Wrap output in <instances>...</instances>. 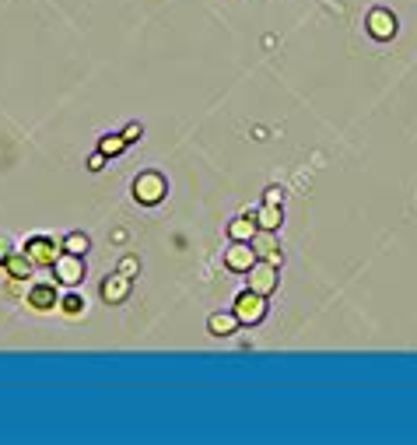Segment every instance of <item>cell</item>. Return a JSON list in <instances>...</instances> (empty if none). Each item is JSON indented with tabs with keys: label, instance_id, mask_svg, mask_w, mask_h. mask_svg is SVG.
<instances>
[{
	"label": "cell",
	"instance_id": "obj_12",
	"mask_svg": "<svg viewBox=\"0 0 417 445\" xmlns=\"http://www.w3.org/2000/svg\"><path fill=\"white\" fill-rule=\"evenodd\" d=\"M239 326H242V323H239L235 312H214L211 319H207V329H211L214 337H232Z\"/></svg>",
	"mask_w": 417,
	"mask_h": 445
},
{
	"label": "cell",
	"instance_id": "obj_10",
	"mask_svg": "<svg viewBox=\"0 0 417 445\" xmlns=\"http://www.w3.org/2000/svg\"><path fill=\"white\" fill-rule=\"evenodd\" d=\"M25 302H28V309H35V312H49L57 305V291H53V284H35L28 295H25Z\"/></svg>",
	"mask_w": 417,
	"mask_h": 445
},
{
	"label": "cell",
	"instance_id": "obj_3",
	"mask_svg": "<svg viewBox=\"0 0 417 445\" xmlns=\"http://www.w3.org/2000/svg\"><path fill=\"white\" fill-rule=\"evenodd\" d=\"M165 197V179L158 176V172H140L137 179H133V200L137 203H158Z\"/></svg>",
	"mask_w": 417,
	"mask_h": 445
},
{
	"label": "cell",
	"instance_id": "obj_22",
	"mask_svg": "<svg viewBox=\"0 0 417 445\" xmlns=\"http://www.w3.org/2000/svg\"><path fill=\"white\" fill-rule=\"evenodd\" d=\"M8 256H11V253H8V242L0 239V263H8Z\"/></svg>",
	"mask_w": 417,
	"mask_h": 445
},
{
	"label": "cell",
	"instance_id": "obj_2",
	"mask_svg": "<svg viewBox=\"0 0 417 445\" xmlns=\"http://www.w3.org/2000/svg\"><path fill=\"white\" fill-rule=\"evenodd\" d=\"M235 316H239V323H245V326H252V323H259L267 316V298L263 295H256V291H242L239 298H235V309H232Z\"/></svg>",
	"mask_w": 417,
	"mask_h": 445
},
{
	"label": "cell",
	"instance_id": "obj_16",
	"mask_svg": "<svg viewBox=\"0 0 417 445\" xmlns=\"http://www.w3.org/2000/svg\"><path fill=\"white\" fill-rule=\"evenodd\" d=\"M88 246H91V242H88V235H84V232H71V235L64 239V253H74V256H84V253H88Z\"/></svg>",
	"mask_w": 417,
	"mask_h": 445
},
{
	"label": "cell",
	"instance_id": "obj_7",
	"mask_svg": "<svg viewBox=\"0 0 417 445\" xmlns=\"http://www.w3.org/2000/svg\"><path fill=\"white\" fill-rule=\"evenodd\" d=\"M127 295H130V277L127 273H113V277L102 281V302L120 305V302H127Z\"/></svg>",
	"mask_w": 417,
	"mask_h": 445
},
{
	"label": "cell",
	"instance_id": "obj_13",
	"mask_svg": "<svg viewBox=\"0 0 417 445\" xmlns=\"http://www.w3.org/2000/svg\"><path fill=\"white\" fill-rule=\"evenodd\" d=\"M256 232H259L256 217H235L232 225H228V235H232V242H252V239H256Z\"/></svg>",
	"mask_w": 417,
	"mask_h": 445
},
{
	"label": "cell",
	"instance_id": "obj_19",
	"mask_svg": "<svg viewBox=\"0 0 417 445\" xmlns=\"http://www.w3.org/2000/svg\"><path fill=\"white\" fill-rule=\"evenodd\" d=\"M140 134H144V127H140V123H127V127H123V137H127V144H130V140H137Z\"/></svg>",
	"mask_w": 417,
	"mask_h": 445
},
{
	"label": "cell",
	"instance_id": "obj_8",
	"mask_svg": "<svg viewBox=\"0 0 417 445\" xmlns=\"http://www.w3.org/2000/svg\"><path fill=\"white\" fill-rule=\"evenodd\" d=\"M369 32L376 35V39H393L396 35V18L389 15V11H382V8H376L372 15H369Z\"/></svg>",
	"mask_w": 417,
	"mask_h": 445
},
{
	"label": "cell",
	"instance_id": "obj_18",
	"mask_svg": "<svg viewBox=\"0 0 417 445\" xmlns=\"http://www.w3.org/2000/svg\"><path fill=\"white\" fill-rule=\"evenodd\" d=\"M140 270V263H137V256H123L120 260V273H127V277H133Z\"/></svg>",
	"mask_w": 417,
	"mask_h": 445
},
{
	"label": "cell",
	"instance_id": "obj_9",
	"mask_svg": "<svg viewBox=\"0 0 417 445\" xmlns=\"http://www.w3.org/2000/svg\"><path fill=\"white\" fill-rule=\"evenodd\" d=\"M249 246H252V253H256V256H263L267 263L281 266V249L274 246V232H256V239H252Z\"/></svg>",
	"mask_w": 417,
	"mask_h": 445
},
{
	"label": "cell",
	"instance_id": "obj_20",
	"mask_svg": "<svg viewBox=\"0 0 417 445\" xmlns=\"http://www.w3.org/2000/svg\"><path fill=\"white\" fill-rule=\"evenodd\" d=\"M102 165H106V154H102V151L88 158V169H91V172H102Z\"/></svg>",
	"mask_w": 417,
	"mask_h": 445
},
{
	"label": "cell",
	"instance_id": "obj_1",
	"mask_svg": "<svg viewBox=\"0 0 417 445\" xmlns=\"http://www.w3.org/2000/svg\"><path fill=\"white\" fill-rule=\"evenodd\" d=\"M245 277H249V291H256V295H274L277 291V266L274 263H267V260H256L249 270H245Z\"/></svg>",
	"mask_w": 417,
	"mask_h": 445
},
{
	"label": "cell",
	"instance_id": "obj_4",
	"mask_svg": "<svg viewBox=\"0 0 417 445\" xmlns=\"http://www.w3.org/2000/svg\"><path fill=\"white\" fill-rule=\"evenodd\" d=\"M53 273H57V281L74 288L84 281V256H74V253H60V260L53 263Z\"/></svg>",
	"mask_w": 417,
	"mask_h": 445
},
{
	"label": "cell",
	"instance_id": "obj_11",
	"mask_svg": "<svg viewBox=\"0 0 417 445\" xmlns=\"http://www.w3.org/2000/svg\"><path fill=\"white\" fill-rule=\"evenodd\" d=\"M256 225H259V232H277L281 225H284V214H281V203H263L256 214Z\"/></svg>",
	"mask_w": 417,
	"mask_h": 445
},
{
	"label": "cell",
	"instance_id": "obj_21",
	"mask_svg": "<svg viewBox=\"0 0 417 445\" xmlns=\"http://www.w3.org/2000/svg\"><path fill=\"white\" fill-rule=\"evenodd\" d=\"M281 197H284V193H281L277 186H270V190L263 193V203H281Z\"/></svg>",
	"mask_w": 417,
	"mask_h": 445
},
{
	"label": "cell",
	"instance_id": "obj_6",
	"mask_svg": "<svg viewBox=\"0 0 417 445\" xmlns=\"http://www.w3.org/2000/svg\"><path fill=\"white\" fill-rule=\"evenodd\" d=\"M252 263H256V253H252L249 242H232V246H228V253H225V266H228V270L245 273Z\"/></svg>",
	"mask_w": 417,
	"mask_h": 445
},
{
	"label": "cell",
	"instance_id": "obj_14",
	"mask_svg": "<svg viewBox=\"0 0 417 445\" xmlns=\"http://www.w3.org/2000/svg\"><path fill=\"white\" fill-rule=\"evenodd\" d=\"M98 151L106 154V158H116V154L127 151V137H123V134H106V137L98 140Z\"/></svg>",
	"mask_w": 417,
	"mask_h": 445
},
{
	"label": "cell",
	"instance_id": "obj_5",
	"mask_svg": "<svg viewBox=\"0 0 417 445\" xmlns=\"http://www.w3.org/2000/svg\"><path fill=\"white\" fill-rule=\"evenodd\" d=\"M25 256L32 260V266H49L53 270V263L60 260V249H57V242L53 239H32L28 246H25Z\"/></svg>",
	"mask_w": 417,
	"mask_h": 445
},
{
	"label": "cell",
	"instance_id": "obj_15",
	"mask_svg": "<svg viewBox=\"0 0 417 445\" xmlns=\"http://www.w3.org/2000/svg\"><path fill=\"white\" fill-rule=\"evenodd\" d=\"M4 266H8V277H21V281H28L32 270H35L28 256H8V263H4Z\"/></svg>",
	"mask_w": 417,
	"mask_h": 445
},
{
	"label": "cell",
	"instance_id": "obj_17",
	"mask_svg": "<svg viewBox=\"0 0 417 445\" xmlns=\"http://www.w3.org/2000/svg\"><path fill=\"white\" fill-rule=\"evenodd\" d=\"M60 305H64L67 316H81V312H84V298H77V295H67Z\"/></svg>",
	"mask_w": 417,
	"mask_h": 445
}]
</instances>
